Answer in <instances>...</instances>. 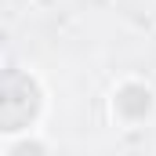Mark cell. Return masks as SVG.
Segmentation results:
<instances>
[{
	"instance_id": "6da1fadb",
	"label": "cell",
	"mask_w": 156,
	"mask_h": 156,
	"mask_svg": "<svg viewBox=\"0 0 156 156\" xmlns=\"http://www.w3.org/2000/svg\"><path fill=\"white\" fill-rule=\"evenodd\" d=\"M109 120L120 131H142L156 123V87L145 76H120L109 87Z\"/></svg>"
}]
</instances>
